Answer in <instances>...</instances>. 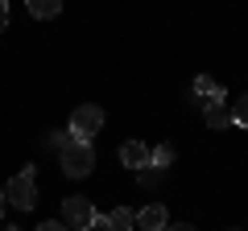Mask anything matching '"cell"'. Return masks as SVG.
I'll use <instances>...</instances> for the list:
<instances>
[{
    "label": "cell",
    "instance_id": "cell-10",
    "mask_svg": "<svg viewBox=\"0 0 248 231\" xmlns=\"http://www.w3.org/2000/svg\"><path fill=\"white\" fill-rule=\"evenodd\" d=\"M170 161H174V144H157V149H149V165H153V169H161V173H166Z\"/></svg>",
    "mask_w": 248,
    "mask_h": 231
},
{
    "label": "cell",
    "instance_id": "cell-9",
    "mask_svg": "<svg viewBox=\"0 0 248 231\" xmlns=\"http://www.w3.org/2000/svg\"><path fill=\"white\" fill-rule=\"evenodd\" d=\"M108 223H112V231H133L137 215L128 211V206H116V211H108Z\"/></svg>",
    "mask_w": 248,
    "mask_h": 231
},
{
    "label": "cell",
    "instance_id": "cell-3",
    "mask_svg": "<svg viewBox=\"0 0 248 231\" xmlns=\"http://www.w3.org/2000/svg\"><path fill=\"white\" fill-rule=\"evenodd\" d=\"M95 202L83 194H71V198H62V223L71 231H91V219H95Z\"/></svg>",
    "mask_w": 248,
    "mask_h": 231
},
{
    "label": "cell",
    "instance_id": "cell-1",
    "mask_svg": "<svg viewBox=\"0 0 248 231\" xmlns=\"http://www.w3.org/2000/svg\"><path fill=\"white\" fill-rule=\"evenodd\" d=\"M62 173L66 178H87L91 169H95V149H91V141H71L62 144Z\"/></svg>",
    "mask_w": 248,
    "mask_h": 231
},
{
    "label": "cell",
    "instance_id": "cell-15",
    "mask_svg": "<svg viewBox=\"0 0 248 231\" xmlns=\"http://www.w3.org/2000/svg\"><path fill=\"white\" fill-rule=\"evenodd\" d=\"M33 231H71L66 223H42V227H33Z\"/></svg>",
    "mask_w": 248,
    "mask_h": 231
},
{
    "label": "cell",
    "instance_id": "cell-13",
    "mask_svg": "<svg viewBox=\"0 0 248 231\" xmlns=\"http://www.w3.org/2000/svg\"><path fill=\"white\" fill-rule=\"evenodd\" d=\"M91 231H112V223H108V215H95V219H91Z\"/></svg>",
    "mask_w": 248,
    "mask_h": 231
},
{
    "label": "cell",
    "instance_id": "cell-17",
    "mask_svg": "<svg viewBox=\"0 0 248 231\" xmlns=\"http://www.w3.org/2000/svg\"><path fill=\"white\" fill-rule=\"evenodd\" d=\"M4 206H9V198H4V190H0V215H4Z\"/></svg>",
    "mask_w": 248,
    "mask_h": 231
},
{
    "label": "cell",
    "instance_id": "cell-4",
    "mask_svg": "<svg viewBox=\"0 0 248 231\" xmlns=\"http://www.w3.org/2000/svg\"><path fill=\"white\" fill-rule=\"evenodd\" d=\"M99 128H104V112H99L95 103L75 107V116H71V136H75V141H91Z\"/></svg>",
    "mask_w": 248,
    "mask_h": 231
},
{
    "label": "cell",
    "instance_id": "cell-2",
    "mask_svg": "<svg viewBox=\"0 0 248 231\" xmlns=\"http://www.w3.org/2000/svg\"><path fill=\"white\" fill-rule=\"evenodd\" d=\"M4 190V198H9V206H17V211H33L37 206V186H33V165H25L17 173V178L9 182V186H0Z\"/></svg>",
    "mask_w": 248,
    "mask_h": 231
},
{
    "label": "cell",
    "instance_id": "cell-6",
    "mask_svg": "<svg viewBox=\"0 0 248 231\" xmlns=\"http://www.w3.org/2000/svg\"><path fill=\"white\" fill-rule=\"evenodd\" d=\"M137 223H141L145 231H161V227H166V206H161V202L141 206V211H137Z\"/></svg>",
    "mask_w": 248,
    "mask_h": 231
},
{
    "label": "cell",
    "instance_id": "cell-14",
    "mask_svg": "<svg viewBox=\"0 0 248 231\" xmlns=\"http://www.w3.org/2000/svg\"><path fill=\"white\" fill-rule=\"evenodd\" d=\"M4 25H9V0H0V33H4Z\"/></svg>",
    "mask_w": 248,
    "mask_h": 231
},
{
    "label": "cell",
    "instance_id": "cell-7",
    "mask_svg": "<svg viewBox=\"0 0 248 231\" xmlns=\"http://www.w3.org/2000/svg\"><path fill=\"white\" fill-rule=\"evenodd\" d=\"M203 120H207V128H215V132H219V128L232 124V112H228L223 103H207V107H203Z\"/></svg>",
    "mask_w": 248,
    "mask_h": 231
},
{
    "label": "cell",
    "instance_id": "cell-19",
    "mask_svg": "<svg viewBox=\"0 0 248 231\" xmlns=\"http://www.w3.org/2000/svg\"><path fill=\"white\" fill-rule=\"evenodd\" d=\"M161 231H166V227H161Z\"/></svg>",
    "mask_w": 248,
    "mask_h": 231
},
{
    "label": "cell",
    "instance_id": "cell-8",
    "mask_svg": "<svg viewBox=\"0 0 248 231\" xmlns=\"http://www.w3.org/2000/svg\"><path fill=\"white\" fill-rule=\"evenodd\" d=\"M25 9L33 13L37 21H50V17H58V13H62V0H25Z\"/></svg>",
    "mask_w": 248,
    "mask_h": 231
},
{
    "label": "cell",
    "instance_id": "cell-16",
    "mask_svg": "<svg viewBox=\"0 0 248 231\" xmlns=\"http://www.w3.org/2000/svg\"><path fill=\"white\" fill-rule=\"evenodd\" d=\"M166 231H195L190 223H166Z\"/></svg>",
    "mask_w": 248,
    "mask_h": 231
},
{
    "label": "cell",
    "instance_id": "cell-5",
    "mask_svg": "<svg viewBox=\"0 0 248 231\" xmlns=\"http://www.w3.org/2000/svg\"><path fill=\"white\" fill-rule=\"evenodd\" d=\"M120 165H128V169H145V165H149V144H141V141H124V144H120Z\"/></svg>",
    "mask_w": 248,
    "mask_h": 231
},
{
    "label": "cell",
    "instance_id": "cell-12",
    "mask_svg": "<svg viewBox=\"0 0 248 231\" xmlns=\"http://www.w3.org/2000/svg\"><path fill=\"white\" fill-rule=\"evenodd\" d=\"M232 124L248 128V95H240V99H236V112H232Z\"/></svg>",
    "mask_w": 248,
    "mask_h": 231
},
{
    "label": "cell",
    "instance_id": "cell-18",
    "mask_svg": "<svg viewBox=\"0 0 248 231\" xmlns=\"http://www.w3.org/2000/svg\"><path fill=\"white\" fill-rule=\"evenodd\" d=\"M4 231H21V227H4Z\"/></svg>",
    "mask_w": 248,
    "mask_h": 231
},
{
    "label": "cell",
    "instance_id": "cell-11",
    "mask_svg": "<svg viewBox=\"0 0 248 231\" xmlns=\"http://www.w3.org/2000/svg\"><path fill=\"white\" fill-rule=\"evenodd\" d=\"M161 178H166V173H161V169H153V165L137 169V182H141L145 190H157V186H161Z\"/></svg>",
    "mask_w": 248,
    "mask_h": 231
}]
</instances>
